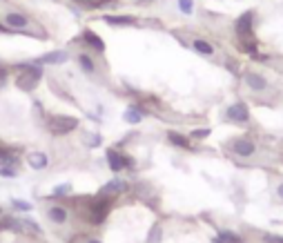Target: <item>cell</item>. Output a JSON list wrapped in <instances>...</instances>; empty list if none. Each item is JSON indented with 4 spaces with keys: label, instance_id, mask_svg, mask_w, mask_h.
<instances>
[{
    "label": "cell",
    "instance_id": "6da1fadb",
    "mask_svg": "<svg viewBox=\"0 0 283 243\" xmlns=\"http://www.w3.org/2000/svg\"><path fill=\"white\" fill-rule=\"evenodd\" d=\"M254 23H256V12L248 9L239 18L234 20V34H236V47L243 54L254 56L259 51V40L254 36Z\"/></svg>",
    "mask_w": 283,
    "mask_h": 243
},
{
    "label": "cell",
    "instance_id": "7a4b0ae2",
    "mask_svg": "<svg viewBox=\"0 0 283 243\" xmlns=\"http://www.w3.org/2000/svg\"><path fill=\"white\" fill-rule=\"evenodd\" d=\"M40 78H43V65H38V63L16 65V87L18 90L32 92V90H36Z\"/></svg>",
    "mask_w": 283,
    "mask_h": 243
},
{
    "label": "cell",
    "instance_id": "3957f363",
    "mask_svg": "<svg viewBox=\"0 0 283 243\" xmlns=\"http://www.w3.org/2000/svg\"><path fill=\"white\" fill-rule=\"evenodd\" d=\"M110 205H112V201H110V196H94L91 201H87V210H85V219L89 221V223H94V225H101L103 221L107 219V214H110Z\"/></svg>",
    "mask_w": 283,
    "mask_h": 243
},
{
    "label": "cell",
    "instance_id": "277c9868",
    "mask_svg": "<svg viewBox=\"0 0 283 243\" xmlns=\"http://www.w3.org/2000/svg\"><path fill=\"white\" fill-rule=\"evenodd\" d=\"M228 152L239 158H252L259 152V145L250 136H234L232 141H228Z\"/></svg>",
    "mask_w": 283,
    "mask_h": 243
},
{
    "label": "cell",
    "instance_id": "5b68a950",
    "mask_svg": "<svg viewBox=\"0 0 283 243\" xmlns=\"http://www.w3.org/2000/svg\"><path fill=\"white\" fill-rule=\"evenodd\" d=\"M78 127V118L76 116H63V114H56L47 121V130L54 134V136H65L71 130Z\"/></svg>",
    "mask_w": 283,
    "mask_h": 243
},
{
    "label": "cell",
    "instance_id": "8992f818",
    "mask_svg": "<svg viewBox=\"0 0 283 243\" xmlns=\"http://www.w3.org/2000/svg\"><path fill=\"white\" fill-rule=\"evenodd\" d=\"M243 83L245 87H248L250 92H254V94H267V92L272 90V83L265 78L263 74H259V71H243Z\"/></svg>",
    "mask_w": 283,
    "mask_h": 243
},
{
    "label": "cell",
    "instance_id": "52a82bcc",
    "mask_svg": "<svg viewBox=\"0 0 283 243\" xmlns=\"http://www.w3.org/2000/svg\"><path fill=\"white\" fill-rule=\"evenodd\" d=\"M225 118L230 123H236V125H248L250 123V107L245 105L243 101H236L225 110Z\"/></svg>",
    "mask_w": 283,
    "mask_h": 243
},
{
    "label": "cell",
    "instance_id": "ba28073f",
    "mask_svg": "<svg viewBox=\"0 0 283 243\" xmlns=\"http://www.w3.org/2000/svg\"><path fill=\"white\" fill-rule=\"evenodd\" d=\"M5 25H7V29L23 32V29L29 27V18L23 12H5Z\"/></svg>",
    "mask_w": 283,
    "mask_h": 243
},
{
    "label": "cell",
    "instance_id": "9c48e42d",
    "mask_svg": "<svg viewBox=\"0 0 283 243\" xmlns=\"http://www.w3.org/2000/svg\"><path fill=\"white\" fill-rule=\"evenodd\" d=\"M127 190H130V183L127 181H123V179H112L107 185H103L101 188V194L103 196H118V194H125Z\"/></svg>",
    "mask_w": 283,
    "mask_h": 243
},
{
    "label": "cell",
    "instance_id": "30bf717a",
    "mask_svg": "<svg viewBox=\"0 0 283 243\" xmlns=\"http://www.w3.org/2000/svg\"><path fill=\"white\" fill-rule=\"evenodd\" d=\"M67 58H69V54H67L65 49H58V51H49V54L40 56V58L34 60V63H38V65H60V63H67Z\"/></svg>",
    "mask_w": 283,
    "mask_h": 243
},
{
    "label": "cell",
    "instance_id": "8fae6325",
    "mask_svg": "<svg viewBox=\"0 0 283 243\" xmlns=\"http://www.w3.org/2000/svg\"><path fill=\"white\" fill-rule=\"evenodd\" d=\"M80 40H85V43L89 45L91 49L99 51V54H103V51H105V43H103V38H101L99 34L91 32V29H85V32L80 34Z\"/></svg>",
    "mask_w": 283,
    "mask_h": 243
},
{
    "label": "cell",
    "instance_id": "7c38bea8",
    "mask_svg": "<svg viewBox=\"0 0 283 243\" xmlns=\"http://www.w3.org/2000/svg\"><path fill=\"white\" fill-rule=\"evenodd\" d=\"M47 216H49L51 223L63 225V223H67V221H69V210L63 208V205H54V208H49Z\"/></svg>",
    "mask_w": 283,
    "mask_h": 243
},
{
    "label": "cell",
    "instance_id": "4fadbf2b",
    "mask_svg": "<svg viewBox=\"0 0 283 243\" xmlns=\"http://www.w3.org/2000/svg\"><path fill=\"white\" fill-rule=\"evenodd\" d=\"M190 47L197 51V54H201V56H214V45L210 43V40H205V38H192Z\"/></svg>",
    "mask_w": 283,
    "mask_h": 243
},
{
    "label": "cell",
    "instance_id": "5bb4252c",
    "mask_svg": "<svg viewBox=\"0 0 283 243\" xmlns=\"http://www.w3.org/2000/svg\"><path fill=\"white\" fill-rule=\"evenodd\" d=\"M107 163H110V170L112 172H121L125 168V154H118L116 149H107Z\"/></svg>",
    "mask_w": 283,
    "mask_h": 243
},
{
    "label": "cell",
    "instance_id": "9a60e30c",
    "mask_svg": "<svg viewBox=\"0 0 283 243\" xmlns=\"http://www.w3.org/2000/svg\"><path fill=\"white\" fill-rule=\"evenodd\" d=\"M27 163L32 165L34 170H45L49 165V158H47V154H43V152H32L27 156Z\"/></svg>",
    "mask_w": 283,
    "mask_h": 243
},
{
    "label": "cell",
    "instance_id": "2e32d148",
    "mask_svg": "<svg viewBox=\"0 0 283 243\" xmlns=\"http://www.w3.org/2000/svg\"><path fill=\"white\" fill-rule=\"evenodd\" d=\"M167 141L172 143V145L181 147V149H194L192 143H190V138L183 136V134H178V132H167Z\"/></svg>",
    "mask_w": 283,
    "mask_h": 243
},
{
    "label": "cell",
    "instance_id": "e0dca14e",
    "mask_svg": "<svg viewBox=\"0 0 283 243\" xmlns=\"http://www.w3.org/2000/svg\"><path fill=\"white\" fill-rule=\"evenodd\" d=\"M103 20H105L107 25H116V27H125V25H136V18L134 16H103Z\"/></svg>",
    "mask_w": 283,
    "mask_h": 243
},
{
    "label": "cell",
    "instance_id": "ac0fdd59",
    "mask_svg": "<svg viewBox=\"0 0 283 243\" xmlns=\"http://www.w3.org/2000/svg\"><path fill=\"white\" fill-rule=\"evenodd\" d=\"M214 243H243V236L236 234L232 230H221L217 234V239H214Z\"/></svg>",
    "mask_w": 283,
    "mask_h": 243
},
{
    "label": "cell",
    "instance_id": "d6986e66",
    "mask_svg": "<svg viewBox=\"0 0 283 243\" xmlns=\"http://www.w3.org/2000/svg\"><path fill=\"white\" fill-rule=\"evenodd\" d=\"M143 116H145V112H143L141 107H130V110H125V114H123L125 123H130V125H136V123H141Z\"/></svg>",
    "mask_w": 283,
    "mask_h": 243
},
{
    "label": "cell",
    "instance_id": "ffe728a7",
    "mask_svg": "<svg viewBox=\"0 0 283 243\" xmlns=\"http://www.w3.org/2000/svg\"><path fill=\"white\" fill-rule=\"evenodd\" d=\"M3 230H12V232H23V225H20V221L18 219H14V216H3L0 219V232Z\"/></svg>",
    "mask_w": 283,
    "mask_h": 243
},
{
    "label": "cell",
    "instance_id": "44dd1931",
    "mask_svg": "<svg viewBox=\"0 0 283 243\" xmlns=\"http://www.w3.org/2000/svg\"><path fill=\"white\" fill-rule=\"evenodd\" d=\"M20 225H23V232H27L29 236L43 234V227L36 223V221H32V219H20Z\"/></svg>",
    "mask_w": 283,
    "mask_h": 243
},
{
    "label": "cell",
    "instance_id": "7402d4cb",
    "mask_svg": "<svg viewBox=\"0 0 283 243\" xmlns=\"http://www.w3.org/2000/svg\"><path fill=\"white\" fill-rule=\"evenodd\" d=\"M78 63H80V67H83L85 74H96V63L87 54H80L78 56Z\"/></svg>",
    "mask_w": 283,
    "mask_h": 243
},
{
    "label": "cell",
    "instance_id": "603a6c76",
    "mask_svg": "<svg viewBox=\"0 0 283 243\" xmlns=\"http://www.w3.org/2000/svg\"><path fill=\"white\" fill-rule=\"evenodd\" d=\"M76 3L83 5L87 9H101V7H105V5H110L112 0H76Z\"/></svg>",
    "mask_w": 283,
    "mask_h": 243
},
{
    "label": "cell",
    "instance_id": "cb8c5ba5",
    "mask_svg": "<svg viewBox=\"0 0 283 243\" xmlns=\"http://www.w3.org/2000/svg\"><path fill=\"white\" fill-rule=\"evenodd\" d=\"M163 239V230H161V225H154L152 227V232H150V236H147V243H158Z\"/></svg>",
    "mask_w": 283,
    "mask_h": 243
},
{
    "label": "cell",
    "instance_id": "d4e9b609",
    "mask_svg": "<svg viewBox=\"0 0 283 243\" xmlns=\"http://www.w3.org/2000/svg\"><path fill=\"white\" fill-rule=\"evenodd\" d=\"M263 243H283V234H272V232H263L261 234Z\"/></svg>",
    "mask_w": 283,
    "mask_h": 243
},
{
    "label": "cell",
    "instance_id": "484cf974",
    "mask_svg": "<svg viewBox=\"0 0 283 243\" xmlns=\"http://www.w3.org/2000/svg\"><path fill=\"white\" fill-rule=\"evenodd\" d=\"M178 9H181L183 14H192V9H194V0H178Z\"/></svg>",
    "mask_w": 283,
    "mask_h": 243
},
{
    "label": "cell",
    "instance_id": "4316f807",
    "mask_svg": "<svg viewBox=\"0 0 283 243\" xmlns=\"http://www.w3.org/2000/svg\"><path fill=\"white\" fill-rule=\"evenodd\" d=\"M210 136V130L205 127V130H194L192 134H190V138H194V141H201V138H208Z\"/></svg>",
    "mask_w": 283,
    "mask_h": 243
},
{
    "label": "cell",
    "instance_id": "83f0119b",
    "mask_svg": "<svg viewBox=\"0 0 283 243\" xmlns=\"http://www.w3.org/2000/svg\"><path fill=\"white\" fill-rule=\"evenodd\" d=\"M0 177H16V170L12 165H0Z\"/></svg>",
    "mask_w": 283,
    "mask_h": 243
},
{
    "label": "cell",
    "instance_id": "f1b7e54d",
    "mask_svg": "<svg viewBox=\"0 0 283 243\" xmlns=\"http://www.w3.org/2000/svg\"><path fill=\"white\" fill-rule=\"evenodd\" d=\"M12 205H14L16 210H23V212H29V210H32V205L25 203V201H18V199H14V201H12Z\"/></svg>",
    "mask_w": 283,
    "mask_h": 243
},
{
    "label": "cell",
    "instance_id": "f546056e",
    "mask_svg": "<svg viewBox=\"0 0 283 243\" xmlns=\"http://www.w3.org/2000/svg\"><path fill=\"white\" fill-rule=\"evenodd\" d=\"M71 192V185H60V188L54 190V196H63V194H69Z\"/></svg>",
    "mask_w": 283,
    "mask_h": 243
},
{
    "label": "cell",
    "instance_id": "4dcf8cb0",
    "mask_svg": "<svg viewBox=\"0 0 283 243\" xmlns=\"http://www.w3.org/2000/svg\"><path fill=\"white\" fill-rule=\"evenodd\" d=\"M7 74H9V71H7V67H5V65H0V87H3V85H5V80H7Z\"/></svg>",
    "mask_w": 283,
    "mask_h": 243
},
{
    "label": "cell",
    "instance_id": "1f68e13d",
    "mask_svg": "<svg viewBox=\"0 0 283 243\" xmlns=\"http://www.w3.org/2000/svg\"><path fill=\"white\" fill-rule=\"evenodd\" d=\"M276 199H279L281 203H283V181H281L279 185H276Z\"/></svg>",
    "mask_w": 283,
    "mask_h": 243
},
{
    "label": "cell",
    "instance_id": "d6a6232c",
    "mask_svg": "<svg viewBox=\"0 0 283 243\" xmlns=\"http://www.w3.org/2000/svg\"><path fill=\"white\" fill-rule=\"evenodd\" d=\"M87 243H103V241H99V239H87Z\"/></svg>",
    "mask_w": 283,
    "mask_h": 243
},
{
    "label": "cell",
    "instance_id": "836d02e7",
    "mask_svg": "<svg viewBox=\"0 0 283 243\" xmlns=\"http://www.w3.org/2000/svg\"><path fill=\"white\" fill-rule=\"evenodd\" d=\"M138 3H145L147 5V3H152V0H138Z\"/></svg>",
    "mask_w": 283,
    "mask_h": 243
},
{
    "label": "cell",
    "instance_id": "e575fe53",
    "mask_svg": "<svg viewBox=\"0 0 283 243\" xmlns=\"http://www.w3.org/2000/svg\"><path fill=\"white\" fill-rule=\"evenodd\" d=\"M5 29H7V27H3V25H0V32H5Z\"/></svg>",
    "mask_w": 283,
    "mask_h": 243
}]
</instances>
